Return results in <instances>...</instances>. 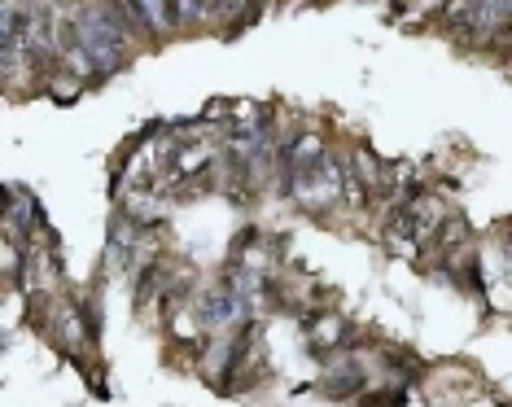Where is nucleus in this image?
Masks as SVG:
<instances>
[{
    "instance_id": "nucleus-2",
    "label": "nucleus",
    "mask_w": 512,
    "mask_h": 407,
    "mask_svg": "<svg viewBox=\"0 0 512 407\" xmlns=\"http://www.w3.org/2000/svg\"><path fill=\"white\" fill-rule=\"evenodd\" d=\"M246 311V298L237 294V289H211L202 302V320L211 324V329H224V324H232Z\"/></svg>"
},
{
    "instance_id": "nucleus-1",
    "label": "nucleus",
    "mask_w": 512,
    "mask_h": 407,
    "mask_svg": "<svg viewBox=\"0 0 512 407\" xmlns=\"http://www.w3.org/2000/svg\"><path fill=\"white\" fill-rule=\"evenodd\" d=\"M75 49L84 53V62H97L101 71H110L114 62L123 57V31L127 22L119 18V9L114 5H88L84 14L75 18Z\"/></svg>"
}]
</instances>
